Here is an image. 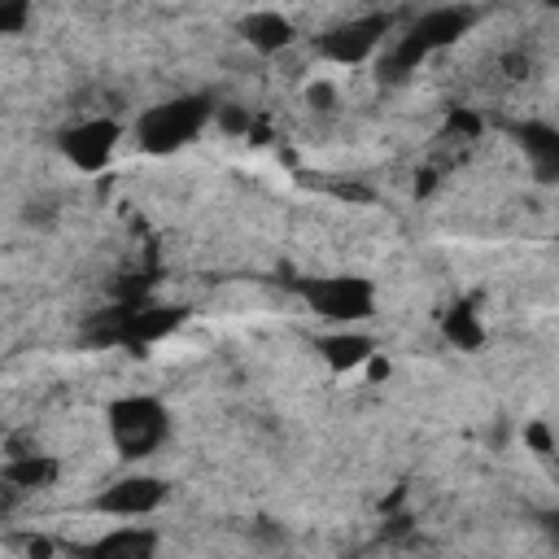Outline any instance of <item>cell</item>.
I'll return each mask as SVG.
<instances>
[{
  "label": "cell",
  "instance_id": "cell-4",
  "mask_svg": "<svg viewBox=\"0 0 559 559\" xmlns=\"http://www.w3.org/2000/svg\"><path fill=\"white\" fill-rule=\"evenodd\" d=\"M166 411L153 402V397H118L109 406V432H114V445L127 454V459H140L148 454L153 445L166 441Z\"/></svg>",
  "mask_w": 559,
  "mask_h": 559
},
{
  "label": "cell",
  "instance_id": "cell-18",
  "mask_svg": "<svg viewBox=\"0 0 559 559\" xmlns=\"http://www.w3.org/2000/svg\"><path fill=\"white\" fill-rule=\"evenodd\" d=\"M524 441H528L537 454H550V432H546L542 424H528V428H524Z\"/></svg>",
  "mask_w": 559,
  "mask_h": 559
},
{
  "label": "cell",
  "instance_id": "cell-2",
  "mask_svg": "<svg viewBox=\"0 0 559 559\" xmlns=\"http://www.w3.org/2000/svg\"><path fill=\"white\" fill-rule=\"evenodd\" d=\"M214 105L205 96H179V100H166V105H153L140 122H135V140L140 148L148 153H170L179 144H188L205 122H210Z\"/></svg>",
  "mask_w": 559,
  "mask_h": 559
},
{
  "label": "cell",
  "instance_id": "cell-10",
  "mask_svg": "<svg viewBox=\"0 0 559 559\" xmlns=\"http://www.w3.org/2000/svg\"><path fill=\"white\" fill-rule=\"evenodd\" d=\"M240 31H245V39H249L258 52H280V48L293 39L288 17H280V13H249V17L240 22Z\"/></svg>",
  "mask_w": 559,
  "mask_h": 559
},
{
  "label": "cell",
  "instance_id": "cell-9",
  "mask_svg": "<svg viewBox=\"0 0 559 559\" xmlns=\"http://www.w3.org/2000/svg\"><path fill=\"white\" fill-rule=\"evenodd\" d=\"M515 140H520V148L528 153L533 175L555 183V179H559V131L546 127V122H520V127H515Z\"/></svg>",
  "mask_w": 559,
  "mask_h": 559
},
{
  "label": "cell",
  "instance_id": "cell-5",
  "mask_svg": "<svg viewBox=\"0 0 559 559\" xmlns=\"http://www.w3.org/2000/svg\"><path fill=\"white\" fill-rule=\"evenodd\" d=\"M306 301L323 314V319H362L371 314V284L354 280V275H336V280H314L301 288Z\"/></svg>",
  "mask_w": 559,
  "mask_h": 559
},
{
  "label": "cell",
  "instance_id": "cell-17",
  "mask_svg": "<svg viewBox=\"0 0 559 559\" xmlns=\"http://www.w3.org/2000/svg\"><path fill=\"white\" fill-rule=\"evenodd\" d=\"M218 122H223L227 131H249V114H240V109H231V105L218 109Z\"/></svg>",
  "mask_w": 559,
  "mask_h": 559
},
{
  "label": "cell",
  "instance_id": "cell-7",
  "mask_svg": "<svg viewBox=\"0 0 559 559\" xmlns=\"http://www.w3.org/2000/svg\"><path fill=\"white\" fill-rule=\"evenodd\" d=\"M114 144H118V122H109V118L79 122V127H70V131L61 135V148H66V157H70L79 170H100V166L109 162Z\"/></svg>",
  "mask_w": 559,
  "mask_h": 559
},
{
  "label": "cell",
  "instance_id": "cell-14",
  "mask_svg": "<svg viewBox=\"0 0 559 559\" xmlns=\"http://www.w3.org/2000/svg\"><path fill=\"white\" fill-rule=\"evenodd\" d=\"M153 550V533H140V528H122V533H109L92 546V555L100 559H118V555H148Z\"/></svg>",
  "mask_w": 559,
  "mask_h": 559
},
{
  "label": "cell",
  "instance_id": "cell-15",
  "mask_svg": "<svg viewBox=\"0 0 559 559\" xmlns=\"http://www.w3.org/2000/svg\"><path fill=\"white\" fill-rule=\"evenodd\" d=\"M26 26V0H0V31L17 35Z\"/></svg>",
  "mask_w": 559,
  "mask_h": 559
},
{
  "label": "cell",
  "instance_id": "cell-16",
  "mask_svg": "<svg viewBox=\"0 0 559 559\" xmlns=\"http://www.w3.org/2000/svg\"><path fill=\"white\" fill-rule=\"evenodd\" d=\"M450 131L476 135V131H480V118H476V114H467V109H454V114H450Z\"/></svg>",
  "mask_w": 559,
  "mask_h": 559
},
{
  "label": "cell",
  "instance_id": "cell-12",
  "mask_svg": "<svg viewBox=\"0 0 559 559\" xmlns=\"http://www.w3.org/2000/svg\"><path fill=\"white\" fill-rule=\"evenodd\" d=\"M445 336H450L459 349H480V345H485V328H480L472 301H459V306L445 314Z\"/></svg>",
  "mask_w": 559,
  "mask_h": 559
},
{
  "label": "cell",
  "instance_id": "cell-21",
  "mask_svg": "<svg viewBox=\"0 0 559 559\" xmlns=\"http://www.w3.org/2000/svg\"><path fill=\"white\" fill-rule=\"evenodd\" d=\"M546 528H550V533L559 537V511H550V515H546Z\"/></svg>",
  "mask_w": 559,
  "mask_h": 559
},
{
  "label": "cell",
  "instance_id": "cell-20",
  "mask_svg": "<svg viewBox=\"0 0 559 559\" xmlns=\"http://www.w3.org/2000/svg\"><path fill=\"white\" fill-rule=\"evenodd\" d=\"M389 376V362H380V358H371V380H384Z\"/></svg>",
  "mask_w": 559,
  "mask_h": 559
},
{
  "label": "cell",
  "instance_id": "cell-1",
  "mask_svg": "<svg viewBox=\"0 0 559 559\" xmlns=\"http://www.w3.org/2000/svg\"><path fill=\"white\" fill-rule=\"evenodd\" d=\"M467 26H472V13H467V9H432V13H424L419 22H411V31L393 44V52L384 57L380 70H384L389 79H402V74H411L428 52L454 44Z\"/></svg>",
  "mask_w": 559,
  "mask_h": 559
},
{
  "label": "cell",
  "instance_id": "cell-8",
  "mask_svg": "<svg viewBox=\"0 0 559 559\" xmlns=\"http://www.w3.org/2000/svg\"><path fill=\"white\" fill-rule=\"evenodd\" d=\"M162 498H166V485L157 476H131V480H118L114 489H105L96 498V507L100 511H114V515H144Z\"/></svg>",
  "mask_w": 559,
  "mask_h": 559
},
{
  "label": "cell",
  "instance_id": "cell-19",
  "mask_svg": "<svg viewBox=\"0 0 559 559\" xmlns=\"http://www.w3.org/2000/svg\"><path fill=\"white\" fill-rule=\"evenodd\" d=\"M310 100L328 109V100H332V87H328V83H319V87H310Z\"/></svg>",
  "mask_w": 559,
  "mask_h": 559
},
{
  "label": "cell",
  "instance_id": "cell-22",
  "mask_svg": "<svg viewBox=\"0 0 559 559\" xmlns=\"http://www.w3.org/2000/svg\"><path fill=\"white\" fill-rule=\"evenodd\" d=\"M550 4H559V0H550Z\"/></svg>",
  "mask_w": 559,
  "mask_h": 559
},
{
  "label": "cell",
  "instance_id": "cell-11",
  "mask_svg": "<svg viewBox=\"0 0 559 559\" xmlns=\"http://www.w3.org/2000/svg\"><path fill=\"white\" fill-rule=\"evenodd\" d=\"M52 476H57V463L44 459V454H17V459L4 463V480L17 485V489H39V485H48Z\"/></svg>",
  "mask_w": 559,
  "mask_h": 559
},
{
  "label": "cell",
  "instance_id": "cell-6",
  "mask_svg": "<svg viewBox=\"0 0 559 559\" xmlns=\"http://www.w3.org/2000/svg\"><path fill=\"white\" fill-rule=\"evenodd\" d=\"M389 22H393L389 13H371V17H358V22L332 26L328 35H319V52L332 57V61H341V66H354V61H362L380 44V35L389 31Z\"/></svg>",
  "mask_w": 559,
  "mask_h": 559
},
{
  "label": "cell",
  "instance_id": "cell-3",
  "mask_svg": "<svg viewBox=\"0 0 559 559\" xmlns=\"http://www.w3.org/2000/svg\"><path fill=\"white\" fill-rule=\"evenodd\" d=\"M183 323V310L175 306H144V301H122L114 310H105L96 323H92V341H105V345H148V341H162L166 332H175Z\"/></svg>",
  "mask_w": 559,
  "mask_h": 559
},
{
  "label": "cell",
  "instance_id": "cell-13",
  "mask_svg": "<svg viewBox=\"0 0 559 559\" xmlns=\"http://www.w3.org/2000/svg\"><path fill=\"white\" fill-rule=\"evenodd\" d=\"M319 349H323V358H328L336 371H349V367H358V362L371 358V341H367V336H328Z\"/></svg>",
  "mask_w": 559,
  "mask_h": 559
}]
</instances>
